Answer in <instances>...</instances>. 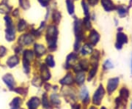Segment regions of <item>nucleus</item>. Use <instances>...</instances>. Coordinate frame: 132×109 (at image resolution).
<instances>
[{
  "label": "nucleus",
  "mask_w": 132,
  "mask_h": 109,
  "mask_svg": "<svg viewBox=\"0 0 132 109\" xmlns=\"http://www.w3.org/2000/svg\"><path fill=\"white\" fill-rule=\"evenodd\" d=\"M58 31L54 25H50L46 31V41L48 43V48L54 51L57 48V40Z\"/></svg>",
  "instance_id": "1"
},
{
  "label": "nucleus",
  "mask_w": 132,
  "mask_h": 109,
  "mask_svg": "<svg viewBox=\"0 0 132 109\" xmlns=\"http://www.w3.org/2000/svg\"><path fill=\"white\" fill-rule=\"evenodd\" d=\"M106 94V90L104 89V86L100 84L97 89L94 92V95L93 97V103L96 106H99L101 104L102 100L104 98V95Z\"/></svg>",
  "instance_id": "2"
},
{
  "label": "nucleus",
  "mask_w": 132,
  "mask_h": 109,
  "mask_svg": "<svg viewBox=\"0 0 132 109\" xmlns=\"http://www.w3.org/2000/svg\"><path fill=\"white\" fill-rule=\"evenodd\" d=\"M120 84V78L114 77L109 78L106 83V92L109 95H112L118 88Z\"/></svg>",
  "instance_id": "3"
},
{
  "label": "nucleus",
  "mask_w": 132,
  "mask_h": 109,
  "mask_svg": "<svg viewBox=\"0 0 132 109\" xmlns=\"http://www.w3.org/2000/svg\"><path fill=\"white\" fill-rule=\"evenodd\" d=\"M128 43V38L127 34L123 32H118L116 36V42H115V48L118 50H121L125 44Z\"/></svg>",
  "instance_id": "4"
},
{
  "label": "nucleus",
  "mask_w": 132,
  "mask_h": 109,
  "mask_svg": "<svg viewBox=\"0 0 132 109\" xmlns=\"http://www.w3.org/2000/svg\"><path fill=\"white\" fill-rule=\"evenodd\" d=\"M101 5L106 12H112L116 9V5H114L112 0H100Z\"/></svg>",
  "instance_id": "5"
},
{
  "label": "nucleus",
  "mask_w": 132,
  "mask_h": 109,
  "mask_svg": "<svg viewBox=\"0 0 132 109\" xmlns=\"http://www.w3.org/2000/svg\"><path fill=\"white\" fill-rule=\"evenodd\" d=\"M40 76L43 81H47L51 78V73L46 64H42L40 66Z\"/></svg>",
  "instance_id": "6"
},
{
  "label": "nucleus",
  "mask_w": 132,
  "mask_h": 109,
  "mask_svg": "<svg viewBox=\"0 0 132 109\" xmlns=\"http://www.w3.org/2000/svg\"><path fill=\"white\" fill-rule=\"evenodd\" d=\"M80 98L81 100H82L83 103L85 105H87L90 103V95H89V92L87 87H82L80 91Z\"/></svg>",
  "instance_id": "7"
},
{
  "label": "nucleus",
  "mask_w": 132,
  "mask_h": 109,
  "mask_svg": "<svg viewBox=\"0 0 132 109\" xmlns=\"http://www.w3.org/2000/svg\"><path fill=\"white\" fill-rule=\"evenodd\" d=\"M34 39H33L32 35L26 34L21 35L19 39V43H20L21 46H29L32 43Z\"/></svg>",
  "instance_id": "8"
},
{
  "label": "nucleus",
  "mask_w": 132,
  "mask_h": 109,
  "mask_svg": "<svg viewBox=\"0 0 132 109\" xmlns=\"http://www.w3.org/2000/svg\"><path fill=\"white\" fill-rule=\"evenodd\" d=\"M99 40H100V34H98V32L95 30H91L89 34V36H88L89 43L95 46L98 43Z\"/></svg>",
  "instance_id": "9"
},
{
  "label": "nucleus",
  "mask_w": 132,
  "mask_h": 109,
  "mask_svg": "<svg viewBox=\"0 0 132 109\" xmlns=\"http://www.w3.org/2000/svg\"><path fill=\"white\" fill-rule=\"evenodd\" d=\"M78 54L76 53H71L66 59L65 62V66L67 67V69L71 68L73 65H74V62L78 59Z\"/></svg>",
  "instance_id": "10"
},
{
  "label": "nucleus",
  "mask_w": 132,
  "mask_h": 109,
  "mask_svg": "<svg viewBox=\"0 0 132 109\" xmlns=\"http://www.w3.org/2000/svg\"><path fill=\"white\" fill-rule=\"evenodd\" d=\"M73 81L74 80H73V76L72 72H68L63 78L60 80V84L62 85L70 86L73 84Z\"/></svg>",
  "instance_id": "11"
},
{
  "label": "nucleus",
  "mask_w": 132,
  "mask_h": 109,
  "mask_svg": "<svg viewBox=\"0 0 132 109\" xmlns=\"http://www.w3.org/2000/svg\"><path fill=\"white\" fill-rule=\"evenodd\" d=\"M27 105L29 109H38L40 105V100L38 97H32L29 99Z\"/></svg>",
  "instance_id": "12"
},
{
  "label": "nucleus",
  "mask_w": 132,
  "mask_h": 109,
  "mask_svg": "<svg viewBox=\"0 0 132 109\" xmlns=\"http://www.w3.org/2000/svg\"><path fill=\"white\" fill-rule=\"evenodd\" d=\"M115 10L117 11L119 17L121 18V19L126 17L128 13V7L126 5H118V6L116 7Z\"/></svg>",
  "instance_id": "13"
},
{
  "label": "nucleus",
  "mask_w": 132,
  "mask_h": 109,
  "mask_svg": "<svg viewBox=\"0 0 132 109\" xmlns=\"http://www.w3.org/2000/svg\"><path fill=\"white\" fill-rule=\"evenodd\" d=\"M35 53L38 57H42L46 53V47L40 43H36L35 45Z\"/></svg>",
  "instance_id": "14"
},
{
  "label": "nucleus",
  "mask_w": 132,
  "mask_h": 109,
  "mask_svg": "<svg viewBox=\"0 0 132 109\" xmlns=\"http://www.w3.org/2000/svg\"><path fill=\"white\" fill-rule=\"evenodd\" d=\"M119 97L122 100L128 102V98L130 97V91L126 86H123L120 88V89L119 91Z\"/></svg>",
  "instance_id": "15"
},
{
  "label": "nucleus",
  "mask_w": 132,
  "mask_h": 109,
  "mask_svg": "<svg viewBox=\"0 0 132 109\" xmlns=\"http://www.w3.org/2000/svg\"><path fill=\"white\" fill-rule=\"evenodd\" d=\"M2 80L5 82V84L9 88H13L15 86V80L13 78V77L11 76L10 74H7L5 75L3 78Z\"/></svg>",
  "instance_id": "16"
},
{
  "label": "nucleus",
  "mask_w": 132,
  "mask_h": 109,
  "mask_svg": "<svg viewBox=\"0 0 132 109\" xmlns=\"http://www.w3.org/2000/svg\"><path fill=\"white\" fill-rule=\"evenodd\" d=\"M15 29L14 26H11V27H7L6 29V34H5V38L6 40L9 42L13 41L15 39Z\"/></svg>",
  "instance_id": "17"
},
{
  "label": "nucleus",
  "mask_w": 132,
  "mask_h": 109,
  "mask_svg": "<svg viewBox=\"0 0 132 109\" xmlns=\"http://www.w3.org/2000/svg\"><path fill=\"white\" fill-rule=\"evenodd\" d=\"M93 50L92 45L90 43H86L81 49V54L83 56H87V55L91 54L93 53Z\"/></svg>",
  "instance_id": "18"
},
{
  "label": "nucleus",
  "mask_w": 132,
  "mask_h": 109,
  "mask_svg": "<svg viewBox=\"0 0 132 109\" xmlns=\"http://www.w3.org/2000/svg\"><path fill=\"white\" fill-rule=\"evenodd\" d=\"M85 78H86V76H85V74L84 72L83 71L78 72L76 73V79H75V81H76V84L79 86L82 85V84L85 83Z\"/></svg>",
  "instance_id": "19"
},
{
  "label": "nucleus",
  "mask_w": 132,
  "mask_h": 109,
  "mask_svg": "<svg viewBox=\"0 0 132 109\" xmlns=\"http://www.w3.org/2000/svg\"><path fill=\"white\" fill-rule=\"evenodd\" d=\"M19 63V59L17 56H12L7 60V65L12 68L15 67Z\"/></svg>",
  "instance_id": "20"
},
{
  "label": "nucleus",
  "mask_w": 132,
  "mask_h": 109,
  "mask_svg": "<svg viewBox=\"0 0 132 109\" xmlns=\"http://www.w3.org/2000/svg\"><path fill=\"white\" fill-rule=\"evenodd\" d=\"M98 64H95V65H93L91 70L89 72V74H88V76H87V81H92L94 77L96 75L97 72H98Z\"/></svg>",
  "instance_id": "21"
},
{
  "label": "nucleus",
  "mask_w": 132,
  "mask_h": 109,
  "mask_svg": "<svg viewBox=\"0 0 132 109\" xmlns=\"http://www.w3.org/2000/svg\"><path fill=\"white\" fill-rule=\"evenodd\" d=\"M50 102L52 105L54 106H58L61 104V101L60 100V96L57 95V93H54L52 94L51 97H50Z\"/></svg>",
  "instance_id": "22"
},
{
  "label": "nucleus",
  "mask_w": 132,
  "mask_h": 109,
  "mask_svg": "<svg viewBox=\"0 0 132 109\" xmlns=\"http://www.w3.org/2000/svg\"><path fill=\"white\" fill-rule=\"evenodd\" d=\"M66 7H67V10L68 12V13L70 15H73L74 12H75V7H74V4L73 0H65Z\"/></svg>",
  "instance_id": "23"
},
{
  "label": "nucleus",
  "mask_w": 132,
  "mask_h": 109,
  "mask_svg": "<svg viewBox=\"0 0 132 109\" xmlns=\"http://www.w3.org/2000/svg\"><path fill=\"white\" fill-rule=\"evenodd\" d=\"M42 106L43 107V108L45 109L50 108V107H51L50 102L48 100V97L46 92L43 93L42 95Z\"/></svg>",
  "instance_id": "24"
},
{
  "label": "nucleus",
  "mask_w": 132,
  "mask_h": 109,
  "mask_svg": "<svg viewBox=\"0 0 132 109\" xmlns=\"http://www.w3.org/2000/svg\"><path fill=\"white\" fill-rule=\"evenodd\" d=\"M79 65L80 67L81 71H84V70H85V71H87V70H88V69H89L90 63H89L87 59H81L80 62H79Z\"/></svg>",
  "instance_id": "25"
},
{
  "label": "nucleus",
  "mask_w": 132,
  "mask_h": 109,
  "mask_svg": "<svg viewBox=\"0 0 132 109\" xmlns=\"http://www.w3.org/2000/svg\"><path fill=\"white\" fill-rule=\"evenodd\" d=\"M46 65L49 67H55V61L54 56L52 54H48L46 58Z\"/></svg>",
  "instance_id": "26"
},
{
  "label": "nucleus",
  "mask_w": 132,
  "mask_h": 109,
  "mask_svg": "<svg viewBox=\"0 0 132 109\" xmlns=\"http://www.w3.org/2000/svg\"><path fill=\"white\" fill-rule=\"evenodd\" d=\"M81 5H82V8H83V11H84L85 16H88L90 15V6H89L90 5L85 0H82Z\"/></svg>",
  "instance_id": "27"
},
{
  "label": "nucleus",
  "mask_w": 132,
  "mask_h": 109,
  "mask_svg": "<svg viewBox=\"0 0 132 109\" xmlns=\"http://www.w3.org/2000/svg\"><path fill=\"white\" fill-rule=\"evenodd\" d=\"M114 67V64L110 59H106L103 64V70L104 71H106L109 70H111Z\"/></svg>",
  "instance_id": "28"
},
{
  "label": "nucleus",
  "mask_w": 132,
  "mask_h": 109,
  "mask_svg": "<svg viewBox=\"0 0 132 109\" xmlns=\"http://www.w3.org/2000/svg\"><path fill=\"white\" fill-rule=\"evenodd\" d=\"M11 104H12L13 108L18 109L19 108H20V106L22 104V100L21 98H19V97H15L12 101Z\"/></svg>",
  "instance_id": "29"
},
{
  "label": "nucleus",
  "mask_w": 132,
  "mask_h": 109,
  "mask_svg": "<svg viewBox=\"0 0 132 109\" xmlns=\"http://www.w3.org/2000/svg\"><path fill=\"white\" fill-rule=\"evenodd\" d=\"M53 19H54V23H56L57 24H58V23L61 20V15L60 13L58 12V11H54L53 13Z\"/></svg>",
  "instance_id": "30"
},
{
  "label": "nucleus",
  "mask_w": 132,
  "mask_h": 109,
  "mask_svg": "<svg viewBox=\"0 0 132 109\" xmlns=\"http://www.w3.org/2000/svg\"><path fill=\"white\" fill-rule=\"evenodd\" d=\"M26 26H27V23H26V21H25L24 20H23V19L20 20V21L19 22V24H18V30L20 31V32H21V31H23L24 29H25Z\"/></svg>",
  "instance_id": "31"
},
{
  "label": "nucleus",
  "mask_w": 132,
  "mask_h": 109,
  "mask_svg": "<svg viewBox=\"0 0 132 109\" xmlns=\"http://www.w3.org/2000/svg\"><path fill=\"white\" fill-rule=\"evenodd\" d=\"M19 3L21 7L27 10L29 7V0H19Z\"/></svg>",
  "instance_id": "32"
},
{
  "label": "nucleus",
  "mask_w": 132,
  "mask_h": 109,
  "mask_svg": "<svg viewBox=\"0 0 132 109\" xmlns=\"http://www.w3.org/2000/svg\"><path fill=\"white\" fill-rule=\"evenodd\" d=\"M5 22H6V25H7V27H11V26H13V21L11 18H10L9 16H6L5 18Z\"/></svg>",
  "instance_id": "33"
},
{
  "label": "nucleus",
  "mask_w": 132,
  "mask_h": 109,
  "mask_svg": "<svg viewBox=\"0 0 132 109\" xmlns=\"http://www.w3.org/2000/svg\"><path fill=\"white\" fill-rule=\"evenodd\" d=\"M15 92H16L17 93H19L20 95H27V90H25V89L24 88H17V89H14Z\"/></svg>",
  "instance_id": "34"
},
{
  "label": "nucleus",
  "mask_w": 132,
  "mask_h": 109,
  "mask_svg": "<svg viewBox=\"0 0 132 109\" xmlns=\"http://www.w3.org/2000/svg\"><path fill=\"white\" fill-rule=\"evenodd\" d=\"M38 1L40 2V3L43 7H46L48 4V2H50V0H38Z\"/></svg>",
  "instance_id": "35"
},
{
  "label": "nucleus",
  "mask_w": 132,
  "mask_h": 109,
  "mask_svg": "<svg viewBox=\"0 0 132 109\" xmlns=\"http://www.w3.org/2000/svg\"><path fill=\"white\" fill-rule=\"evenodd\" d=\"M6 52V48L4 46H0V57H3Z\"/></svg>",
  "instance_id": "36"
},
{
  "label": "nucleus",
  "mask_w": 132,
  "mask_h": 109,
  "mask_svg": "<svg viewBox=\"0 0 132 109\" xmlns=\"http://www.w3.org/2000/svg\"><path fill=\"white\" fill-rule=\"evenodd\" d=\"M88 1V4L92 6H94V5H97L98 2L99 0H87Z\"/></svg>",
  "instance_id": "37"
},
{
  "label": "nucleus",
  "mask_w": 132,
  "mask_h": 109,
  "mask_svg": "<svg viewBox=\"0 0 132 109\" xmlns=\"http://www.w3.org/2000/svg\"><path fill=\"white\" fill-rule=\"evenodd\" d=\"M81 108V105L79 104H76L73 105L72 107H71V109H80Z\"/></svg>",
  "instance_id": "38"
},
{
  "label": "nucleus",
  "mask_w": 132,
  "mask_h": 109,
  "mask_svg": "<svg viewBox=\"0 0 132 109\" xmlns=\"http://www.w3.org/2000/svg\"><path fill=\"white\" fill-rule=\"evenodd\" d=\"M131 72L132 74V54H131Z\"/></svg>",
  "instance_id": "39"
},
{
  "label": "nucleus",
  "mask_w": 132,
  "mask_h": 109,
  "mask_svg": "<svg viewBox=\"0 0 132 109\" xmlns=\"http://www.w3.org/2000/svg\"><path fill=\"white\" fill-rule=\"evenodd\" d=\"M89 109H97V108H96V107H95V106H90V108Z\"/></svg>",
  "instance_id": "40"
},
{
  "label": "nucleus",
  "mask_w": 132,
  "mask_h": 109,
  "mask_svg": "<svg viewBox=\"0 0 132 109\" xmlns=\"http://www.w3.org/2000/svg\"><path fill=\"white\" fill-rule=\"evenodd\" d=\"M100 109H107V108H106V107H104V106H102V107H101Z\"/></svg>",
  "instance_id": "41"
},
{
  "label": "nucleus",
  "mask_w": 132,
  "mask_h": 109,
  "mask_svg": "<svg viewBox=\"0 0 132 109\" xmlns=\"http://www.w3.org/2000/svg\"><path fill=\"white\" fill-rule=\"evenodd\" d=\"M130 109H132V103L131 104V106H130Z\"/></svg>",
  "instance_id": "42"
},
{
  "label": "nucleus",
  "mask_w": 132,
  "mask_h": 109,
  "mask_svg": "<svg viewBox=\"0 0 132 109\" xmlns=\"http://www.w3.org/2000/svg\"><path fill=\"white\" fill-rule=\"evenodd\" d=\"M12 109H16V108H12Z\"/></svg>",
  "instance_id": "43"
}]
</instances>
